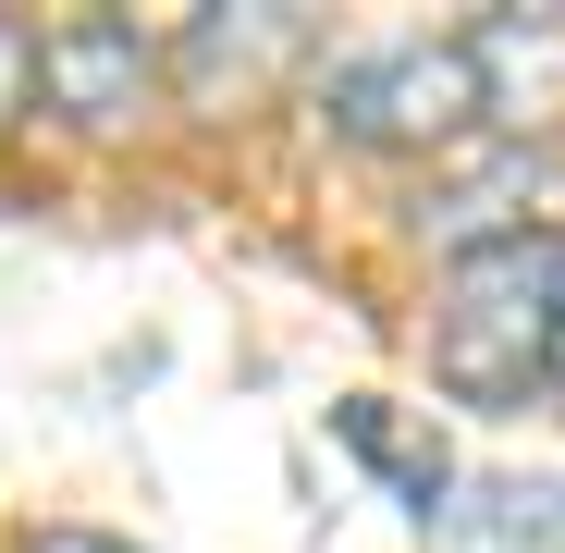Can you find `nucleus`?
Returning <instances> with one entry per match:
<instances>
[{
    "label": "nucleus",
    "instance_id": "obj_9",
    "mask_svg": "<svg viewBox=\"0 0 565 553\" xmlns=\"http://www.w3.org/2000/svg\"><path fill=\"white\" fill-rule=\"evenodd\" d=\"M25 86H38V38L0 13V136H13V111H25Z\"/></svg>",
    "mask_w": 565,
    "mask_h": 553
},
{
    "label": "nucleus",
    "instance_id": "obj_4",
    "mask_svg": "<svg viewBox=\"0 0 565 553\" xmlns=\"http://www.w3.org/2000/svg\"><path fill=\"white\" fill-rule=\"evenodd\" d=\"M148 86H160V50L136 25H111V13H74V25L38 38V99L62 124H86V136H124L148 111Z\"/></svg>",
    "mask_w": 565,
    "mask_h": 553
},
{
    "label": "nucleus",
    "instance_id": "obj_1",
    "mask_svg": "<svg viewBox=\"0 0 565 553\" xmlns=\"http://www.w3.org/2000/svg\"><path fill=\"white\" fill-rule=\"evenodd\" d=\"M553 258L565 234H504V246H467L443 270V308H430V382L480 418H516L541 394V357H553Z\"/></svg>",
    "mask_w": 565,
    "mask_h": 553
},
{
    "label": "nucleus",
    "instance_id": "obj_10",
    "mask_svg": "<svg viewBox=\"0 0 565 553\" xmlns=\"http://www.w3.org/2000/svg\"><path fill=\"white\" fill-rule=\"evenodd\" d=\"M541 394L565 406V258H553V357H541Z\"/></svg>",
    "mask_w": 565,
    "mask_h": 553
},
{
    "label": "nucleus",
    "instance_id": "obj_3",
    "mask_svg": "<svg viewBox=\"0 0 565 553\" xmlns=\"http://www.w3.org/2000/svg\"><path fill=\"white\" fill-rule=\"evenodd\" d=\"M467 74H480V136L553 148L565 136V0L480 13V25H467Z\"/></svg>",
    "mask_w": 565,
    "mask_h": 553
},
{
    "label": "nucleus",
    "instance_id": "obj_6",
    "mask_svg": "<svg viewBox=\"0 0 565 553\" xmlns=\"http://www.w3.org/2000/svg\"><path fill=\"white\" fill-rule=\"evenodd\" d=\"M282 62H308V13H184V38H172V74L198 86L210 111L258 99Z\"/></svg>",
    "mask_w": 565,
    "mask_h": 553
},
{
    "label": "nucleus",
    "instance_id": "obj_8",
    "mask_svg": "<svg viewBox=\"0 0 565 553\" xmlns=\"http://www.w3.org/2000/svg\"><path fill=\"white\" fill-rule=\"evenodd\" d=\"M344 443H356V455H369V468H394V480H406V504H418V517H430V504H443V443H406V430H394V418H382V406H369V394H356V406H344Z\"/></svg>",
    "mask_w": 565,
    "mask_h": 553
},
{
    "label": "nucleus",
    "instance_id": "obj_7",
    "mask_svg": "<svg viewBox=\"0 0 565 553\" xmlns=\"http://www.w3.org/2000/svg\"><path fill=\"white\" fill-rule=\"evenodd\" d=\"M430 553H565V480H467V492H443Z\"/></svg>",
    "mask_w": 565,
    "mask_h": 553
},
{
    "label": "nucleus",
    "instance_id": "obj_2",
    "mask_svg": "<svg viewBox=\"0 0 565 553\" xmlns=\"http://www.w3.org/2000/svg\"><path fill=\"white\" fill-rule=\"evenodd\" d=\"M332 136L356 148H467L480 136V74H467V38H406V50H369L320 86Z\"/></svg>",
    "mask_w": 565,
    "mask_h": 553
},
{
    "label": "nucleus",
    "instance_id": "obj_5",
    "mask_svg": "<svg viewBox=\"0 0 565 553\" xmlns=\"http://www.w3.org/2000/svg\"><path fill=\"white\" fill-rule=\"evenodd\" d=\"M541 198H553V148H516V136H467V172H430V198H418V234H443V246L467 258V246L541 234Z\"/></svg>",
    "mask_w": 565,
    "mask_h": 553
}]
</instances>
